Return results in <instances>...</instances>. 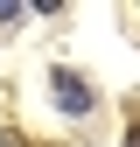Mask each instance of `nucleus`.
I'll return each mask as SVG.
<instances>
[{"mask_svg":"<svg viewBox=\"0 0 140 147\" xmlns=\"http://www.w3.org/2000/svg\"><path fill=\"white\" fill-rule=\"evenodd\" d=\"M49 98H56V112H63V119H91V112H98V91L84 84L70 63H56V70H49Z\"/></svg>","mask_w":140,"mask_h":147,"instance_id":"nucleus-1","label":"nucleus"},{"mask_svg":"<svg viewBox=\"0 0 140 147\" xmlns=\"http://www.w3.org/2000/svg\"><path fill=\"white\" fill-rule=\"evenodd\" d=\"M0 147H28V140H21V133H14V126H7V133H0Z\"/></svg>","mask_w":140,"mask_h":147,"instance_id":"nucleus-2","label":"nucleus"},{"mask_svg":"<svg viewBox=\"0 0 140 147\" xmlns=\"http://www.w3.org/2000/svg\"><path fill=\"white\" fill-rule=\"evenodd\" d=\"M119 147H140V119H133V126H126V140H119Z\"/></svg>","mask_w":140,"mask_h":147,"instance_id":"nucleus-3","label":"nucleus"}]
</instances>
